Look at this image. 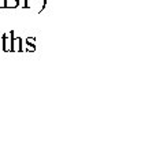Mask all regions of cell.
<instances>
[{
    "mask_svg": "<svg viewBox=\"0 0 141 148\" xmlns=\"http://www.w3.org/2000/svg\"><path fill=\"white\" fill-rule=\"evenodd\" d=\"M14 32H10V34H3V51L4 52H11V42H12Z\"/></svg>",
    "mask_w": 141,
    "mask_h": 148,
    "instance_id": "1",
    "label": "cell"
},
{
    "mask_svg": "<svg viewBox=\"0 0 141 148\" xmlns=\"http://www.w3.org/2000/svg\"><path fill=\"white\" fill-rule=\"evenodd\" d=\"M21 45H22V38L19 36L12 37V42H11V52H21Z\"/></svg>",
    "mask_w": 141,
    "mask_h": 148,
    "instance_id": "2",
    "label": "cell"
},
{
    "mask_svg": "<svg viewBox=\"0 0 141 148\" xmlns=\"http://www.w3.org/2000/svg\"><path fill=\"white\" fill-rule=\"evenodd\" d=\"M19 5V0H5L4 8H16Z\"/></svg>",
    "mask_w": 141,
    "mask_h": 148,
    "instance_id": "3",
    "label": "cell"
},
{
    "mask_svg": "<svg viewBox=\"0 0 141 148\" xmlns=\"http://www.w3.org/2000/svg\"><path fill=\"white\" fill-rule=\"evenodd\" d=\"M25 51H27V52H34L36 51V45H31V44H26L25 45Z\"/></svg>",
    "mask_w": 141,
    "mask_h": 148,
    "instance_id": "4",
    "label": "cell"
},
{
    "mask_svg": "<svg viewBox=\"0 0 141 148\" xmlns=\"http://www.w3.org/2000/svg\"><path fill=\"white\" fill-rule=\"evenodd\" d=\"M26 44H31V45H34V37H27Z\"/></svg>",
    "mask_w": 141,
    "mask_h": 148,
    "instance_id": "5",
    "label": "cell"
},
{
    "mask_svg": "<svg viewBox=\"0 0 141 148\" xmlns=\"http://www.w3.org/2000/svg\"><path fill=\"white\" fill-rule=\"evenodd\" d=\"M45 4H47V0H42V7H41V10L38 11V12H42V10L45 8Z\"/></svg>",
    "mask_w": 141,
    "mask_h": 148,
    "instance_id": "6",
    "label": "cell"
},
{
    "mask_svg": "<svg viewBox=\"0 0 141 148\" xmlns=\"http://www.w3.org/2000/svg\"><path fill=\"white\" fill-rule=\"evenodd\" d=\"M4 1L5 0H0V8H4Z\"/></svg>",
    "mask_w": 141,
    "mask_h": 148,
    "instance_id": "7",
    "label": "cell"
},
{
    "mask_svg": "<svg viewBox=\"0 0 141 148\" xmlns=\"http://www.w3.org/2000/svg\"><path fill=\"white\" fill-rule=\"evenodd\" d=\"M29 1H30V0H25V4H23V7H25V8H29V4H27Z\"/></svg>",
    "mask_w": 141,
    "mask_h": 148,
    "instance_id": "8",
    "label": "cell"
}]
</instances>
